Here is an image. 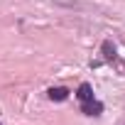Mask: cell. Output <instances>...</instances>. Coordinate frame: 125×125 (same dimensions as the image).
Listing matches in <instances>:
<instances>
[{"label": "cell", "instance_id": "1", "mask_svg": "<svg viewBox=\"0 0 125 125\" xmlns=\"http://www.w3.org/2000/svg\"><path fill=\"white\" fill-rule=\"evenodd\" d=\"M101 54H103V64L108 61V64H113V61L118 59V52H115V44H113V39H103V44H101Z\"/></svg>", "mask_w": 125, "mask_h": 125}, {"label": "cell", "instance_id": "2", "mask_svg": "<svg viewBox=\"0 0 125 125\" xmlns=\"http://www.w3.org/2000/svg\"><path fill=\"white\" fill-rule=\"evenodd\" d=\"M81 113L83 115H88V118H98L101 113H103V103L101 101H86V103H81Z\"/></svg>", "mask_w": 125, "mask_h": 125}, {"label": "cell", "instance_id": "3", "mask_svg": "<svg viewBox=\"0 0 125 125\" xmlns=\"http://www.w3.org/2000/svg\"><path fill=\"white\" fill-rule=\"evenodd\" d=\"M47 98L54 101V103H61V101L69 98V88H64V86H52V88L47 91Z\"/></svg>", "mask_w": 125, "mask_h": 125}, {"label": "cell", "instance_id": "4", "mask_svg": "<svg viewBox=\"0 0 125 125\" xmlns=\"http://www.w3.org/2000/svg\"><path fill=\"white\" fill-rule=\"evenodd\" d=\"M76 98H79L81 103H86V101H93V86L83 81V83L76 88Z\"/></svg>", "mask_w": 125, "mask_h": 125}, {"label": "cell", "instance_id": "5", "mask_svg": "<svg viewBox=\"0 0 125 125\" xmlns=\"http://www.w3.org/2000/svg\"><path fill=\"white\" fill-rule=\"evenodd\" d=\"M113 64H118V66H120V71L125 74V61H118V59H115V61H113Z\"/></svg>", "mask_w": 125, "mask_h": 125}]
</instances>
